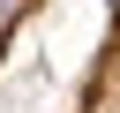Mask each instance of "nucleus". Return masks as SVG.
Masks as SVG:
<instances>
[{"label": "nucleus", "mask_w": 120, "mask_h": 113, "mask_svg": "<svg viewBox=\"0 0 120 113\" xmlns=\"http://www.w3.org/2000/svg\"><path fill=\"white\" fill-rule=\"evenodd\" d=\"M75 113H120V0L105 15V38H98V60L75 90Z\"/></svg>", "instance_id": "obj_1"}, {"label": "nucleus", "mask_w": 120, "mask_h": 113, "mask_svg": "<svg viewBox=\"0 0 120 113\" xmlns=\"http://www.w3.org/2000/svg\"><path fill=\"white\" fill-rule=\"evenodd\" d=\"M38 8H45V0H0V60L15 53V38L30 30V15H38Z\"/></svg>", "instance_id": "obj_2"}]
</instances>
